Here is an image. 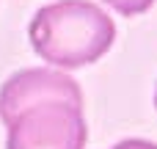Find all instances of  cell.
I'll return each instance as SVG.
<instances>
[{
    "mask_svg": "<svg viewBox=\"0 0 157 149\" xmlns=\"http://www.w3.org/2000/svg\"><path fill=\"white\" fill-rule=\"evenodd\" d=\"M28 33L41 61L77 69L110 50L116 25L91 0H55L36 11Z\"/></svg>",
    "mask_w": 157,
    "mask_h": 149,
    "instance_id": "cell-1",
    "label": "cell"
},
{
    "mask_svg": "<svg viewBox=\"0 0 157 149\" xmlns=\"http://www.w3.org/2000/svg\"><path fill=\"white\" fill-rule=\"evenodd\" d=\"M86 135L83 108L69 102H41L22 111L8 124L6 149H83Z\"/></svg>",
    "mask_w": 157,
    "mask_h": 149,
    "instance_id": "cell-2",
    "label": "cell"
},
{
    "mask_svg": "<svg viewBox=\"0 0 157 149\" xmlns=\"http://www.w3.org/2000/svg\"><path fill=\"white\" fill-rule=\"evenodd\" d=\"M41 102H69L83 108V91L80 86L50 66H33L11 75L0 88V119L6 127L28 108H36Z\"/></svg>",
    "mask_w": 157,
    "mask_h": 149,
    "instance_id": "cell-3",
    "label": "cell"
},
{
    "mask_svg": "<svg viewBox=\"0 0 157 149\" xmlns=\"http://www.w3.org/2000/svg\"><path fill=\"white\" fill-rule=\"evenodd\" d=\"M110 8H116L121 17H135V14H144L155 0H105Z\"/></svg>",
    "mask_w": 157,
    "mask_h": 149,
    "instance_id": "cell-4",
    "label": "cell"
},
{
    "mask_svg": "<svg viewBox=\"0 0 157 149\" xmlns=\"http://www.w3.org/2000/svg\"><path fill=\"white\" fill-rule=\"evenodd\" d=\"M113 149H157V144H152V141H144V138H127V141L116 144Z\"/></svg>",
    "mask_w": 157,
    "mask_h": 149,
    "instance_id": "cell-5",
    "label": "cell"
},
{
    "mask_svg": "<svg viewBox=\"0 0 157 149\" xmlns=\"http://www.w3.org/2000/svg\"><path fill=\"white\" fill-rule=\"evenodd\" d=\"M155 105H157V91H155Z\"/></svg>",
    "mask_w": 157,
    "mask_h": 149,
    "instance_id": "cell-6",
    "label": "cell"
}]
</instances>
